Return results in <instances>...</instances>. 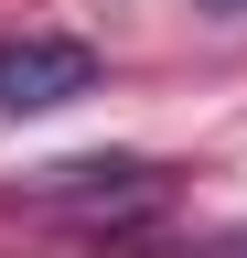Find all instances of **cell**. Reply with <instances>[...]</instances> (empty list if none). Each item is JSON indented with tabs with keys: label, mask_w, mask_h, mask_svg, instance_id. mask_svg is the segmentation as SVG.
<instances>
[{
	"label": "cell",
	"mask_w": 247,
	"mask_h": 258,
	"mask_svg": "<svg viewBox=\"0 0 247 258\" xmlns=\"http://www.w3.org/2000/svg\"><path fill=\"white\" fill-rule=\"evenodd\" d=\"M75 97H97V43H75V32H11L0 43V118H43Z\"/></svg>",
	"instance_id": "6da1fadb"
},
{
	"label": "cell",
	"mask_w": 247,
	"mask_h": 258,
	"mask_svg": "<svg viewBox=\"0 0 247 258\" xmlns=\"http://www.w3.org/2000/svg\"><path fill=\"white\" fill-rule=\"evenodd\" d=\"M150 161H54V172H33V205H54V215H118V205H150Z\"/></svg>",
	"instance_id": "7a4b0ae2"
},
{
	"label": "cell",
	"mask_w": 247,
	"mask_h": 258,
	"mask_svg": "<svg viewBox=\"0 0 247 258\" xmlns=\"http://www.w3.org/2000/svg\"><path fill=\"white\" fill-rule=\"evenodd\" d=\"M215 11H247V0H215Z\"/></svg>",
	"instance_id": "3957f363"
}]
</instances>
